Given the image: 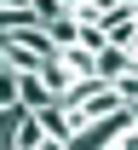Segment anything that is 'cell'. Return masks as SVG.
I'll use <instances>...</instances> for the list:
<instances>
[{
	"label": "cell",
	"instance_id": "obj_1",
	"mask_svg": "<svg viewBox=\"0 0 138 150\" xmlns=\"http://www.w3.org/2000/svg\"><path fill=\"white\" fill-rule=\"evenodd\" d=\"M35 121H40V133H46V150H69L75 144V121H69V110H63V98L35 104Z\"/></svg>",
	"mask_w": 138,
	"mask_h": 150
},
{
	"label": "cell",
	"instance_id": "obj_2",
	"mask_svg": "<svg viewBox=\"0 0 138 150\" xmlns=\"http://www.w3.org/2000/svg\"><path fill=\"white\" fill-rule=\"evenodd\" d=\"M104 40H115V46H138V0H121L104 12Z\"/></svg>",
	"mask_w": 138,
	"mask_h": 150
},
{
	"label": "cell",
	"instance_id": "obj_3",
	"mask_svg": "<svg viewBox=\"0 0 138 150\" xmlns=\"http://www.w3.org/2000/svg\"><path fill=\"white\" fill-rule=\"evenodd\" d=\"M12 150H46V133H40L35 110H12V133H6Z\"/></svg>",
	"mask_w": 138,
	"mask_h": 150
},
{
	"label": "cell",
	"instance_id": "obj_4",
	"mask_svg": "<svg viewBox=\"0 0 138 150\" xmlns=\"http://www.w3.org/2000/svg\"><path fill=\"white\" fill-rule=\"evenodd\" d=\"M35 75L46 81V93H52V98H69V87H75V75H69V64H63L58 52H46V58H40Z\"/></svg>",
	"mask_w": 138,
	"mask_h": 150
},
{
	"label": "cell",
	"instance_id": "obj_5",
	"mask_svg": "<svg viewBox=\"0 0 138 150\" xmlns=\"http://www.w3.org/2000/svg\"><path fill=\"white\" fill-rule=\"evenodd\" d=\"M46 81H40L35 69H18V110H35V104H46Z\"/></svg>",
	"mask_w": 138,
	"mask_h": 150
},
{
	"label": "cell",
	"instance_id": "obj_6",
	"mask_svg": "<svg viewBox=\"0 0 138 150\" xmlns=\"http://www.w3.org/2000/svg\"><path fill=\"white\" fill-rule=\"evenodd\" d=\"M52 52L69 64V75H75V81H86V75H92V52H86L81 40H63V46H52Z\"/></svg>",
	"mask_w": 138,
	"mask_h": 150
},
{
	"label": "cell",
	"instance_id": "obj_7",
	"mask_svg": "<svg viewBox=\"0 0 138 150\" xmlns=\"http://www.w3.org/2000/svg\"><path fill=\"white\" fill-rule=\"evenodd\" d=\"M109 87H115V104H138V69H121Z\"/></svg>",
	"mask_w": 138,
	"mask_h": 150
},
{
	"label": "cell",
	"instance_id": "obj_8",
	"mask_svg": "<svg viewBox=\"0 0 138 150\" xmlns=\"http://www.w3.org/2000/svg\"><path fill=\"white\" fill-rule=\"evenodd\" d=\"M0 110H18V69L0 64Z\"/></svg>",
	"mask_w": 138,
	"mask_h": 150
},
{
	"label": "cell",
	"instance_id": "obj_9",
	"mask_svg": "<svg viewBox=\"0 0 138 150\" xmlns=\"http://www.w3.org/2000/svg\"><path fill=\"white\" fill-rule=\"evenodd\" d=\"M0 64H6V46H0Z\"/></svg>",
	"mask_w": 138,
	"mask_h": 150
}]
</instances>
